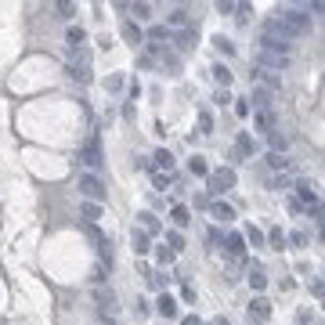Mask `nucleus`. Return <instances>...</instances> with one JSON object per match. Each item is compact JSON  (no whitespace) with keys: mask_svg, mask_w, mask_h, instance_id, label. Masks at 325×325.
I'll return each instance as SVG.
<instances>
[{"mask_svg":"<svg viewBox=\"0 0 325 325\" xmlns=\"http://www.w3.org/2000/svg\"><path fill=\"white\" fill-rule=\"evenodd\" d=\"M257 62L264 65V72H267V69H286V65H289V51H278V47H260V51H257Z\"/></svg>","mask_w":325,"mask_h":325,"instance_id":"nucleus-1","label":"nucleus"},{"mask_svg":"<svg viewBox=\"0 0 325 325\" xmlns=\"http://www.w3.org/2000/svg\"><path fill=\"white\" fill-rule=\"evenodd\" d=\"M79 192L87 195V202H98V206H101V199H105V184L94 174H79Z\"/></svg>","mask_w":325,"mask_h":325,"instance_id":"nucleus-2","label":"nucleus"},{"mask_svg":"<svg viewBox=\"0 0 325 325\" xmlns=\"http://www.w3.org/2000/svg\"><path fill=\"white\" fill-rule=\"evenodd\" d=\"M275 22H282L293 36H300V33H307V29H311V18H307V15H300V11H282Z\"/></svg>","mask_w":325,"mask_h":325,"instance_id":"nucleus-3","label":"nucleus"},{"mask_svg":"<svg viewBox=\"0 0 325 325\" xmlns=\"http://www.w3.org/2000/svg\"><path fill=\"white\" fill-rule=\"evenodd\" d=\"M235 184V174L231 170H213L210 174V192H224V188H231Z\"/></svg>","mask_w":325,"mask_h":325,"instance_id":"nucleus-4","label":"nucleus"},{"mask_svg":"<svg viewBox=\"0 0 325 325\" xmlns=\"http://www.w3.org/2000/svg\"><path fill=\"white\" fill-rule=\"evenodd\" d=\"M271 318V304L264 300V296H257L253 304H250V321H267Z\"/></svg>","mask_w":325,"mask_h":325,"instance_id":"nucleus-5","label":"nucleus"},{"mask_svg":"<svg viewBox=\"0 0 325 325\" xmlns=\"http://www.w3.org/2000/svg\"><path fill=\"white\" fill-rule=\"evenodd\" d=\"M79 159H84V163H87L91 170H98V167H101V155H98V145H94V141H87L84 148H79Z\"/></svg>","mask_w":325,"mask_h":325,"instance_id":"nucleus-6","label":"nucleus"},{"mask_svg":"<svg viewBox=\"0 0 325 325\" xmlns=\"http://www.w3.org/2000/svg\"><path fill=\"white\" fill-rule=\"evenodd\" d=\"M253 123H257V130L271 134V130H275V112H271V109H257V116H253Z\"/></svg>","mask_w":325,"mask_h":325,"instance_id":"nucleus-7","label":"nucleus"},{"mask_svg":"<svg viewBox=\"0 0 325 325\" xmlns=\"http://www.w3.org/2000/svg\"><path fill=\"white\" fill-rule=\"evenodd\" d=\"M296 195H300L304 202H311V206L318 202V195H314V184H311V181H296Z\"/></svg>","mask_w":325,"mask_h":325,"instance_id":"nucleus-8","label":"nucleus"},{"mask_svg":"<svg viewBox=\"0 0 325 325\" xmlns=\"http://www.w3.org/2000/svg\"><path fill=\"white\" fill-rule=\"evenodd\" d=\"M267 167H271V170H293V159L275 155V152H271V155H267Z\"/></svg>","mask_w":325,"mask_h":325,"instance_id":"nucleus-9","label":"nucleus"},{"mask_svg":"<svg viewBox=\"0 0 325 325\" xmlns=\"http://www.w3.org/2000/svg\"><path fill=\"white\" fill-rule=\"evenodd\" d=\"M98 300H101V311L116 314V293H112V289H109V293H105V289H98Z\"/></svg>","mask_w":325,"mask_h":325,"instance_id":"nucleus-10","label":"nucleus"},{"mask_svg":"<svg viewBox=\"0 0 325 325\" xmlns=\"http://www.w3.org/2000/svg\"><path fill=\"white\" fill-rule=\"evenodd\" d=\"M159 314H163V318H177V304H174V296H163V300H159Z\"/></svg>","mask_w":325,"mask_h":325,"instance_id":"nucleus-11","label":"nucleus"},{"mask_svg":"<svg viewBox=\"0 0 325 325\" xmlns=\"http://www.w3.org/2000/svg\"><path fill=\"white\" fill-rule=\"evenodd\" d=\"M195 36H199L195 29H184V33L177 36V44H181V51H192V47H195Z\"/></svg>","mask_w":325,"mask_h":325,"instance_id":"nucleus-12","label":"nucleus"},{"mask_svg":"<svg viewBox=\"0 0 325 325\" xmlns=\"http://www.w3.org/2000/svg\"><path fill=\"white\" fill-rule=\"evenodd\" d=\"M286 145H289V141H286V134H275V130H271V148H275V155L286 152Z\"/></svg>","mask_w":325,"mask_h":325,"instance_id":"nucleus-13","label":"nucleus"},{"mask_svg":"<svg viewBox=\"0 0 325 325\" xmlns=\"http://www.w3.org/2000/svg\"><path fill=\"white\" fill-rule=\"evenodd\" d=\"M84 217H87V221L94 224V221L101 217V206H98V202H84Z\"/></svg>","mask_w":325,"mask_h":325,"instance_id":"nucleus-14","label":"nucleus"},{"mask_svg":"<svg viewBox=\"0 0 325 325\" xmlns=\"http://www.w3.org/2000/svg\"><path fill=\"white\" fill-rule=\"evenodd\" d=\"M123 36L130 40V44H141V29H138L134 22H127V25H123Z\"/></svg>","mask_w":325,"mask_h":325,"instance_id":"nucleus-15","label":"nucleus"},{"mask_svg":"<svg viewBox=\"0 0 325 325\" xmlns=\"http://www.w3.org/2000/svg\"><path fill=\"white\" fill-rule=\"evenodd\" d=\"M213 217L217 221H231L235 213H231V206H224V202H213Z\"/></svg>","mask_w":325,"mask_h":325,"instance_id":"nucleus-16","label":"nucleus"},{"mask_svg":"<svg viewBox=\"0 0 325 325\" xmlns=\"http://www.w3.org/2000/svg\"><path fill=\"white\" fill-rule=\"evenodd\" d=\"M213 76H217V84H231V72H228V65H213Z\"/></svg>","mask_w":325,"mask_h":325,"instance_id":"nucleus-17","label":"nucleus"},{"mask_svg":"<svg viewBox=\"0 0 325 325\" xmlns=\"http://www.w3.org/2000/svg\"><path fill=\"white\" fill-rule=\"evenodd\" d=\"M134 250L138 253H148V235L145 231H134Z\"/></svg>","mask_w":325,"mask_h":325,"instance_id":"nucleus-18","label":"nucleus"},{"mask_svg":"<svg viewBox=\"0 0 325 325\" xmlns=\"http://www.w3.org/2000/svg\"><path fill=\"white\" fill-rule=\"evenodd\" d=\"M69 44H72V47L84 44V29H76V25H72V29H69Z\"/></svg>","mask_w":325,"mask_h":325,"instance_id":"nucleus-19","label":"nucleus"},{"mask_svg":"<svg viewBox=\"0 0 325 325\" xmlns=\"http://www.w3.org/2000/svg\"><path fill=\"white\" fill-rule=\"evenodd\" d=\"M155 163H159V167H167V170H170V167H174V155H170V152H155Z\"/></svg>","mask_w":325,"mask_h":325,"instance_id":"nucleus-20","label":"nucleus"},{"mask_svg":"<svg viewBox=\"0 0 325 325\" xmlns=\"http://www.w3.org/2000/svg\"><path fill=\"white\" fill-rule=\"evenodd\" d=\"M170 25H188V11H181V8H177V11L170 15Z\"/></svg>","mask_w":325,"mask_h":325,"instance_id":"nucleus-21","label":"nucleus"},{"mask_svg":"<svg viewBox=\"0 0 325 325\" xmlns=\"http://www.w3.org/2000/svg\"><path fill=\"white\" fill-rule=\"evenodd\" d=\"M167 242H170V253H174V250H181V246H184V238H181V235H177V231H170V235H167Z\"/></svg>","mask_w":325,"mask_h":325,"instance_id":"nucleus-22","label":"nucleus"},{"mask_svg":"<svg viewBox=\"0 0 325 325\" xmlns=\"http://www.w3.org/2000/svg\"><path fill=\"white\" fill-rule=\"evenodd\" d=\"M228 253H235V257L242 253V238H238V235H231V238H228Z\"/></svg>","mask_w":325,"mask_h":325,"instance_id":"nucleus-23","label":"nucleus"},{"mask_svg":"<svg viewBox=\"0 0 325 325\" xmlns=\"http://www.w3.org/2000/svg\"><path fill=\"white\" fill-rule=\"evenodd\" d=\"M192 174H210V170H206V163H202V155L192 159Z\"/></svg>","mask_w":325,"mask_h":325,"instance_id":"nucleus-24","label":"nucleus"},{"mask_svg":"<svg viewBox=\"0 0 325 325\" xmlns=\"http://www.w3.org/2000/svg\"><path fill=\"white\" fill-rule=\"evenodd\" d=\"M148 40H155V44H159V40H167V25H155V29L148 33Z\"/></svg>","mask_w":325,"mask_h":325,"instance_id":"nucleus-25","label":"nucleus"},{"mask_svg":"<svg viewBox=\"0 0 325 325\" xmlns=\"http://www.w3.org/2000/svg\"><path fill=\"white\" fill-rule=\"evenodd\" d=\"M174 224H188V210H184V206L174 210Z\"/></svg>","mask_w":325,"mask_h":325,"instance_id":"nucleus-26","label":"nucleus"},{"mask_svg":"<svg viewBox=\"0 0 325 325\" xmlns=\"http://www.w3.org/2000/svg\"><path fill=\"white\" fill-rule=\"evenodd\" d=\"M213 44H217V47H221L224 55H231V40H224V36H217V40H213Z\"/></svg>","mask_w":325,"mask_h":325,"instance_id":"nucleus-27","label":"nucleus"},{"mask_svg":"<svg viewBox=\"0 0 325 325\" xmlns=\"http://www.w3.org/2000/svg\"><path fill=\"white\" fill-rule=\"evenodd\" d=\"M282 242H286V235H282V231H271V246H275V250H282Z\"/></svg>","mask_w":325,"mask_h":325,"instance_id":"nucleus-28","label":"nucleus"},{"mask_svg":"<svg viewBox=\"0 0 325 325\" xmlns=\"http://www.w3.org/2000/svg\"><path fill=\"white\" fill-rule=\"evenodd\" d=\"M250 242H253V246H264V235L257 228H250Z\"/></svg>","mask_w":325,"mask_h":325,"instance_id":"nucleus-29","label":"nucleus"},{"mask_svg":"<svg viewBox=\"0 0 325 325\" xmlns=\"http://www.w3.org/2000/svg\"><path fill=\"white\" fill-rule=\"evenodd\" d=\"M250 282H253L257 289H264V275H260V271H253V275H250Z\"/></svg>","mask_w":325,"mask_h":325,"instance_id":"nucleus-30","label":"nucleus"},{"mask_svg":"<svg viewBox=\"0 0 325 325\" xmlns=\"http://www.w3.org/2000/svg\"><path fill=\"white\" fill-rule=\"evenodd\" d=\"M134 15L138 18H148V4H134Z\"/></svg>","mask_w":325,"mask_h":325,"instance_id":"nucleus-31","label":"nucleus"},{"mask_svg":"<svg viewBox=\"0 0 325 325\" xmlns=\"http://www.w3.org/2000/svg\"><path fill=\"white\" fill-rule=\"evenodd\" d=\"M181 325H199V321L195 318H181Z\"/></svg>","mask_w":325,"mask_h":325,"instance_id":"nucleus-32","label":"nucleus"}]
</instances>
